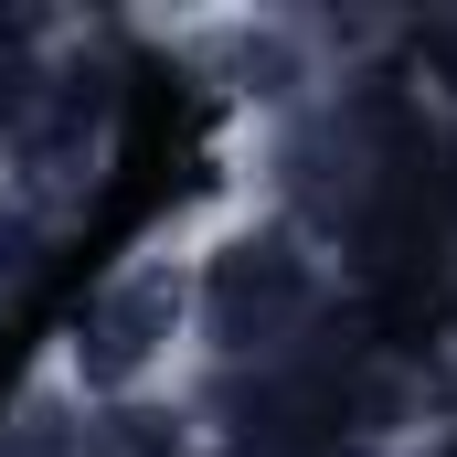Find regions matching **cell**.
Instances as JSON below:
<instances>
[{
	"label": "cell",
	"mask_w": 457,
	"mask_h": 457,
	"mask_svg": "<svg viewBox=\"0 0 457 457\" xmlns=\"http://www.w3.org/2000/svg\"><path fill=\"white\" fill-rule=\"evenodd\" d=\"M330 298H341V255L309 245L287 213H266V203L203 213V245H192V372L266 383V372L320 361Z\"/></svg>",
	"instance_id": "cell-1"
},
{
	"label": "cell",
	"mask_w": 457,
	"mask_h": 457,
	"mask_svg": "<svg viewBox=\"0 0 457 457\" xmlns=\"http://www.w3.org/2000/svg\"><path fill=\"white\" fill-rule=\"evenodd\" d=\"M192 245H203V213L149 234L138 255H117L107 277H96V298L75 309V330L54 341V372L96 415L170 404L192 383Z\"/></svg>",
	"instance_id": "cell-2"
},
{
	"label": "cell",
	"mask_w": 457,
	"mask_h": 457,
	"mask_svg": "<svg viewBox=\"0 0 457 457\" xmlns=\"http://www.w3.org/2000/svg\"><path fill=\"white\" fill-rule=\"evenodd\" d=\"M170 43L203 64V86L234 96L255 128L341 96V32L330 21H298V11H224V21H170Z\"/></svg>",
	"instance_id": "cell-3"
}]
</instances>
